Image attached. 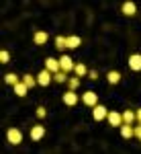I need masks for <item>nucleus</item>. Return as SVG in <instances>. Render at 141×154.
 <instances>
[{
  "label": "nucleus",
  "instance_id": "f3484780",
  "mask_svg": "<svg viewBox=\"0 0 141 154\" xmlns=\"http://www.w3.org/2000/svg\"><path fill=\"white\" fill-rule=\"evenodd\" d=\"M55 48L59 49V51H66L68 49V37H55Z\"/></svg>",
  "mask_w": 141,
  "mask_h": 154
},
{
  "label": "nucleus",
  "instance_id": "423d86ee",
  "mask_svg": "<svg viewBox=\"0 0 141 154\" xmlns=\"http://www.w3.org/2000/svg\"><path fill=\"white\" fill-rule=\"evenodd\" d=\"M108 123L110 125H115V128H121L123 123H125V119H123V113H117V111H108Z\"/></svg>",
  "mask_w": 141,
  "mask_h": 154
},
{
  "label": "nucleus",
  "instance_id": "a878e982",
  "mask_svg": "<svg viewBox=\"0 0 141 154\" xmlns=\"http://www.w3.org/2000/svg\"><path fill=\"white\" fill-rule=\"evenodd\" d=\"M135 138L141 142V123H137V125H135Z\"/></svg>",
  "mask_w": 141,
  "mask_h": 154
},
{
  "label": "nucleus",
  "instance_id": "aec40b11",
  "mask_svg": "<svg viewBox=\"0 0 141 154\" xmlns=\"http://www.w3.org/2000/svg\"><path fill=\"white\" fill-rule=\"evenodd\" d=\"M123 119H125V123H133V121H137V113L127 109V111H123Z\"/></svg>",
  "mask_w": 141,
  "mask_h": 154
},
{
  "label": "nucleus",
  "instance_id": "20e7f679",
  "mask_svg": "<svg viewBox=\"0 0 141 154\" xmlns=\"http://www.w3.org/2000/svg\"><path fill=\"white\" fill-rule=\"evenodd\" d=\"M92 117H94V121H102V119L108 117V109L104 105H94L92 107Z\"/></svg>",
  "mask_w": 141,
  "mask_h": 154
},
{
  "label": "nucleus",
  "instance_id": "9b49d317",
  "mask_svg": "<svg viewBox=\"0 0 141 154\" xmlns=\"http://www.w3.org/2000/svg\"><path fill=\"white\" fill-rule=\"evenodd\" d=\"M45 68L55 74V72L61 70V64H59V60H55V58H47V60H45Z\"/></svg>",
  "mask_w": 141,
  "mask_h": 154
},
{
  "label": "nucleus",
  "instance_id": "0eeeda50",
  "mask_svg": "<svg viewBox=\"0 0 141 154\" xmlns=\"http://www.w3.org/2000/svg\"><path fill=\"white\" fill-rule=\"evenodd\" d=\"M59 64H61V70H63V72H68V74H70V72H74V68H76L74 60H72L70 56H66V54H63V56L59 58Z\"/></svg>",
  "mask_w": 141,
  "mask_h": 154
},
{
  "label": "nucleus",
  "instance_id": "6ab92c4d",
  "mask_svg": "<svg viewBox=\"0 0 141 154\" xmlns=\"http://www.w3.org/2000/svg\"><path fill=\"white\" fill-rule=\"evenodd\" d=\"M88 68H86V64H76V68H74V74H78V76H80V78H82V76H88Z\"/></svg>",
  "mask_w": 141,
  "mask_h": 154
},
{
  "label": "nucleus",
  "instance_id": "412c9836",
  "mask_svg": "<svg viewBox=\"0 0 141 154\" xmlns=\"http://www.w3.org/2000/svg\"><path fill=\"white\" fill-rule=\"evenodd\" d=\"M68 78H70L68 72H63V70H59V72L53 74V80H55V82H68Z\"/></svg>",
  "mask_w": 141,
  "mask_h": 154
},
{
  "label": "nucleus",
  "instance_id": "2eb2a0df",
  "mask_svg": "<svg viewBox=\"0 0 141 154\" xmlns=\"http://www.w3.org/2000/svg\"><path fill=\"white\" fill-rule=\"evenodd\" d=\"M27 91H29V86H27L23 80H19V82L14 84V93H16V97H25V95H27Z\"/></svg>",
  "mask_w": 141,
  "mask_h": 154
},
{
  "label": "nucleus",
  "instance_id": "b1692460",
  "mask_svg": "<svg viewBox=\"0 0 141 154\" xmlns=\"http://www.w3.org/2000/svg\"><path fill=\"white\" fill-rule=\"evenodd\" d=\"M0 62H2V64H8V62H10V54H8L6 49L0 51Z\"/></svg>",
  "mask_w": 141,
  "mask_h": 154
},
{
  "label": "nucleus",
  "instance_id": "393cba45",
  "mask_svg": "<svg viewBox=\"0 0 141 154\" xmlns=\"http://www.w3.org/2000/svg\"><path fill=\"white\" fill-rule=\"evenodd\" d=\"M35 115H37V117H39V119H43V117H45V115H47V109H45V107H37Z\"/></svg>",
  "mask_w": 141,
  "mask_h": 154
},
{
  "label": "nucleus",
  "instance_id": "9d476101",
  "mask_svg": "<svg viewBox=\"0 0 141 154\" xmlns=\"http://www.w3.org/2000/svg\"><path fill=\"white\" fill-rule=\"evenodd\" d=\"M43 136H45V128H43V125H33V128H31V140H33V142H39Z\"/></svg>",
  "mask_w": 141,
  "mask_h": 154
},
{
  "label": "nucleus",
  "instance_id": "a211bd4d",
  "mask_svg": "<svg viewBox=\"0 0 141 154\" xmlns=\"http://www.w3.org/2000/svg\"><path fill=\"white\" fill-rule=\"evenodd\" d=\"M21 80H23V82L27 84L29 88H33V86L37 84V76H33V74H25V76L21 78Z\"/></svg>",
  "mask_w": 141,
  "mask_h": 154
},
{
  "label": "nucleus",
  "instance_id": "4be33fe9",
  "mask_svg": "<svg viewBox=\"0 0 141 154\" xmlns=\"http://www.w3.org/2000/svg\"><path fill=\"white\" fill-rule=\"evenodd\" d=\"M4 80H6V84H10V86H14V84L19 82V80H21V78H19V76H16V74H12V72H8V74H6V76H4Z\"/></svg>",
  "mask_w": 141,
  "mask_h": 154
},
{
  "label": "nucleus",
  "instance_id": "39448f33",
  "mask_svg": "<svg viewBox=\"0 0 141 154\" xmlns=\"http://www.w3.org/2000/svg\"><path fill=\"white\" fill-rule=\"evenodd\" d=\"M82 103L88 105V107L98 105V95H96L94 91H86V93H82Z\"/></svg>",
  "mask_w": 141,
  "mask_h": 154
},
{
  "label": "nucleus",
  "instance_id": "dca6fc26",
  "mask_svg": "<svg viewBox=\"0 0 141 154\" xmlns=\"http://www.w3.org/2000/svg\"><path fill=\"white\" fill-rule=\"evenodd\" d=\"M80 43H82V39H80L78 35H70L68 37V49H78Z\"/></svg>",
  "mask_w": 141,
  "mask_h": 154
},
{
  "label": "nucleus",
  "instance_id": "f257e3e1",
  "mask_svg": "<svg viewBox=\"0 0 141 154\" xmlns=\"http://www.w3.org/2000/svg\"><path fill=\"white\" fill-rule=\"evenodd\" d=\"M6 140H8L12 146H19V144L23 142V131L16 130V128H10V130L6 131Z\"/></svg>",
  "mask_w": 141,
  "mask_h": 154
},
{
  "label": "nucleus",
  "instance_id": "f03ea898",
  "mask_svg": "<svg viewBox=\"0 0 141 154\" xmlns=\"http://www.w3.org/2000/svg\"><path fill=\"white\" fill-rule=\"evenodd\" d=\"M61 101H63V103H66L68 107H74V105H78L80 97H78V93H76L74 88H70L68 93H63V97H61Z\"/></svg>",
  "mask_w": 141,
  "mask_h": 154
},
{
  "label": "nucleus",
  "instance_id": "bb28decb",
  "mask_svg": "<svg viewBox=\"0 0 141 154\" xmlns=\"http://www.w3.org/2000/svg\"><path fill=\"white\" fill-rule=\"evenodd\" d=\"M88 78H90V80H96V78H98V72H96V70H90V72H88Z\"/></svg>",
  "mask_w": 141,
  "mask_h": 154
},
{
  "label": "nucleus",
  "instance_id": "f8f14e48",
  "mask_svg": "<svg viewBox=\"0 0 141 154\" xmlns=\"http://www.w3.org/2000/svg\"><path fill=\"white\" fill-rule=\"evenodd\" d=\"M47 39H49V35H47L45 31H35V35H33V43H35V45H45Z\"/></svg>",
  "mask_w": 141,
  "mask_h": 154
},
{
  "label": "nucleus",
  "instance_id": "4468645a",
  "mask_svg": "<svg viewBox=\"0 0 141 154\" xmlns=\"http://www.w3.org/2000/svg\"><path fill=\"white\" fill-rule=\"evenodd\" d=\"M106 80H108V84H119L121 82V72L110 70L108 74H106Z\"/></svg>",
  "mask_w": 141,
  "mask_h": 154
},
{
  "label": "nucleus",
  "instance_id": "6e6552de",
  "mask_svg": "<svg viewBox=\"0 0 141 154\" xmlns=\"http://www.w3.org/2000/svg\"><path fill=\"white\" fill-rule=\"evenodd\" d=\"M121 12H123L125 17H133V14L137 12V4H135V2H131V0H127V2H123Z\"/></svg>",
  "mask_w": 141,
  "mask_h": 154
},
{
  "label": "nucleus",
  "instance_id": "7ed1b4c3",
  "mask_svg": "<svg viewBox=\"0 0 141 154\" xmlns=\"http://www.w3.org/2000/svg\"><path fill=\"white\" fill-rule=\"evenodd\" d=\"M53 80V72L51 70H41L37 74V84H41V86H49V82Z\"/></svg>",
  "mask_w": 141,
  "mask_h": 154
},
{
  "label": "nucleus",
  "instance_id": "ddd939ff",
  "mask_svg": "<svg viewBox=\"0 0 141 154\" xmlns=\"http://www.w3.org/2000/svg\"><path fill=\"white\" fill-rule=\"evenodd\" d=\"M131 125H133V123H123V125H121V136L127 138V140L135 136V128H131Z\"/></svg>",
  "mask_w": 141,
  "mask_h": 154
},
{
  "label": "nucleus",
  "instance_id": "1a4fd4ad",
  "mask_svg": "<svg viewBox=\"0 0 141 154\" xmlns=\"http://www.w3.org/2000/svg\"><path fill=\"white\" fill-rule=\"evenodd\" d=\"M129 68L133 72H139L141 70V56H139V54H131V56H129Z\"/></svg>",
  "mask_w": 141,
  "mask_h": 154
},
{
  "label": "nucleus",
  "instance_id": "cd10ccee",
  "mask_svg": "<svg viewBox=\"0 0 141 154\" xmlns=\"http://www.w3.org/2000/svg\"><path fill=\"white\" fill-rule=\"evenodd\" d=\"M135 113H137V123H141V109H137Z\"/></svg>",
  "mask_w": 141,
  "mask_h": 154
},
{
  "label": "nucleus",
  "instance_id": "5701e85b",
  "mask_svg": "<svg viewBox=\"0 0 141 154\" xmlns=\"http://www.w3.org/2000/svg\"><path fill=\"white\" fill-rule=\"evenodd\" d=\"M68 86H70V88H74V91H76V88H78V86H80V76H78V74H76V76H72V78H68Z\"/></svg>",
  "mask_w": 141,
  "mask_h": 154
}]
</instances>
